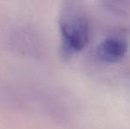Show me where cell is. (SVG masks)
Wrapping results in <instances>:
<instances>
[{"label":"cell","mask_w":130,"mask_h":129,"mask_svg":"<svg viewBox=\"0 0 130 129\" xmlns=\"http://www.w3.org/2000/svg\"><path fill=\"white\" fill-rule=\"evenodd\" d=\"M62 49L67 54L82 50L89 37L88 24L82 18L76 15H65L60 21Z\"/></svg>","instance_id":"1"},{"label":"cell","mask_w":130,"mask_h":129,"mask_svg":"<svg viewBox=\"0 0 130 129\" xmlns=\"http://www.w3.org/2000/svg\"><path fill=\"white\" fill-rule=\"evenodd\" d=\"M127 44L125 39L120 36L106 38L98 48V57L106 62H117L127 52Z\"/></svg>","instance_id":"2"}]
</instances>
